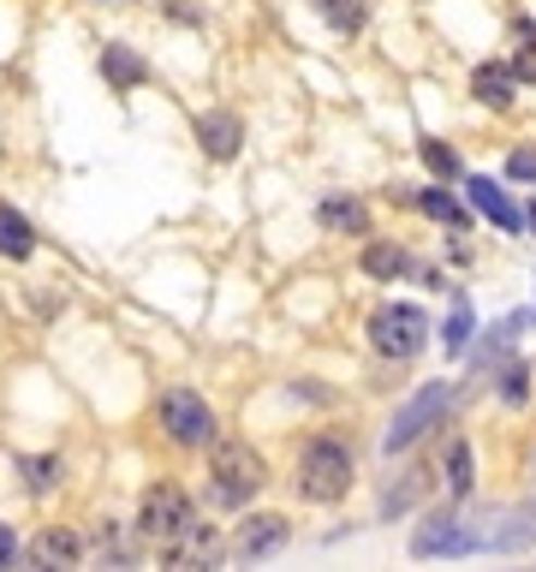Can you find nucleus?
Wrapping results in <instances>:
<instances>
[{"label": "nucleus", "instance_id": "9", "mask_svg": "<svg viewBox=\"0 0 536 572\" xmlns=\"http://www.w3.org/2000/svg\"><path fill=\"white\" fill-rule=\"evenodd\" d=\"M465 197H471V209L477 215H489L501 233H525V209H519L513 197H507L495 180H465Z\"/></svg>", "mask_w": 536, "mask_h": 572}, {"label": "nucleus", "instance_id": "4", "mask_svg": "<svg viewBox=\"0 0 536 572\" xmlns=\"http://www.w3.org/2000/svg\"><path fill=\"white\" fill-rule=\"evenodd\" d=\"M424 340H429V316L417 304H381V311H369V346L381 358L405 364L424 352Z\"/></svg>", "mask_w": 536, "mask_h": 572}, {"label": "nucleus", "instance_id": "23", "mask_svg": "<svg viewBox=\"0 0 536 572\" xmlns=\"http://www.w3.org/2000/svg\"><path fill=\"white\" fill-rule=\"evenodd\" d=\"M507 173L525 180V185H536V149H513V156H507Z\"/></svg>", "mask_w": 536, "mask_h": 572}, {"label": "nucleus", "instance_id": "15", "mask_svg": "<svg viewBox=\"0 0 536 572\" xmlns=\"http://www.w3.org/2000/svg\"><path fill=\"white\" fill-rule=\"evenodd\" d=\"M36 561L42 567H78L84 561V543L72 537V531H42V537H36Z\"/></svg>", "mask_w": 536, "mask_h": 572}, {"label": "nucleus", "instance_id": "25", "mask_svg": "<svg viewBox=\"0 0 536 572\" xmlns=\"http://www.w3.org/2000/svg\"><path fill=\"white\" fill-rule=\"evenodd\" d=\"M525 227H531V233H536V197H531V209H525Z\"/></svg>", "mask_w": 536, "mask_h": 572}, {"label": "nucleus", "instance_id": "24", "mask_svg": "<svg viewBox=\"0 0 536 572\" xmlns=\"http://www.w3.org/2000/svg\"><path fill=\"white\" fill-rule=\"evenodd\" d=\"M12 555H19V537H12L7 525H0V567H12Z\"/></svg>", "mask_w": 536, "mask_h": 572}, {"label": "nucleus", "instance_id": "2", "mask_svg": "<svg viewBox=\"0 0 536 572\" xmlns=\"http://www.w3.org/2000/svg\"><path fill=\"white\" fill-rule=\"evenodd\" d=\"M477 549H489V525L465 519L459 507H436V513H424V525L412 531L417 561H436V555H477Z\"/></svg>", "mask_w": 536, "mask_h": 572}, {"label": "nucleus", "instance_id": "8", "mask_svg": "<svg viewBox=\"0 0 536 572\" xmlns=\"http://www.w3.org/2000/svg\"><path fill=\"white\" fill-rule=\"evenodd\" d=\"M280 543H287V519L280 513H251L245 525L233 531V555L239 561H263V555H275Z\"/></svg>", "mask_w": 536, "mask_h": 572}, {"label": "nucleus", "instance_id": "22", "mask_svg": "<svg viewBox=\"0 0 536 572\" xmlns=\"http://www.w3.org/2000/svg\"><path fill=\"white\" fill-rule=\"evenodd\" d=\"M501 376H507V381H501L507 405H525V393H531V370H525V364H507Z\"/></svg>", "mask_w": 536, "mask_h": 572}, {"label": "nucleus", "instance_id": "13", "mask_svg": "<svg viewBox=\"0 0 536 572\" xmlns=\"http://www.w3.org/2000/svg\"><path fill=\"white\" fill-rule=\"evenodd\" d=\"M364 275H376V281H405V275H412V251L405 245H364Z\"/></svg>", "mask_w": 536, "mask_h": 572}, {"label": "nucleus", "instance_id": "6", "mask_svg": "<svg viewBox=\"0 0 536 572\" xmlns=\"http://www.w3.org/2000/svg\"><path fill=\"white\" fill-rule=\"evenodd\" d=\"M447 400H453V393H447L441 381H429V388H417L412 400H405L400 412H393V424H388V436H381V448H388V453H405V448H412V441H424V436H429V424H441Z\"/></svg>", "mask_w": 536, "mask_h": 572}, {"label": "nucleus", "instance_id": "16", "mask_svg": "<svg viewBox=\"0 0 536 572\" xmlns=\"http://www.w3.org/2000/svg\"><path fill=\"white\" fill-rule=\"evenodd\" d=\"M101 72H108L120 90H137V84H144V60H137L125 42H108V54H101Z\"/></svg>", "mask_w": 536, "mask_h": 572}, {"label": "nucleus", "instance_id": "5", "mask_svg": "<svg viewBox=\"0 0 536 572\" xmlns=\"http://www.w3.org/2000/svg\"><path fill=\"white\" fill-rule=\"evenodd\" d=\"M137 531H144L149 543H161V549H173V543H185L191 531H197V513H191V501L173 483H161V489H149L144 507H137Z\"/></svg>", "mask_w": 536, "mask_h": 572}, {"label": "nucleus", "instance_id": "3", "mask_svg": "<svg viewBox=\"0 0 536 572\" xmlns=\"http://www.w3.org/2000/svg\"><path fill=\"white\" fill-rule=\"evenodd\" d=\"M352 489V453L340 448V441H310V448L299 453V495L304 501H346Z\"/></svg>", "mask_w": 536, "mask_h": 572}, {"label": "nucleus", "instance_id": "17", "mask_svg": "<svg viewBox=\"0 0 536 572\" xmlns=\"http://www.w3.org/2000/svg\"><path fill=\"white\" fill-rule=\"evenodd\" d=\"M471 477H477L471 472V448L465 441H453V448H447V489H453V501H465L471 495Z\"/></svg>", "mask_w": 536, "mask_h": 572}, {"label": "nucleus", "instance_id": "19", "mask_svg": "<svg viewBox=\"0 0 536 572\" xmlns=\"http://www.w3.org/2000/svg\"><path fill=\"white\" fill-rule=\"evenodd\" d=\"M316 12H322L334 31H364V0H316Z\"/></svg>", "mask_w": 536, "mask_h": 572}, {"label": "nucleus", "instance_id": "20", "mask_svg": "<svg viewBox=\"0 0 536 572\" xmlns=\"http://www.w3.org/2000/svg\"><path fill=\"white\" fill-rule=\"evenodd\" d=\"M417 156H424V168L436 173V180H459V156L447 144H436V137H424V144H417Z\"/></svg>", "mask_w": 536, "mask_h": 572}, {"label": "nucleus", "instance_id": "11", "mask_svg": "<svg viewBox=\"0 0 536 572\" xmlns=\"http://www.w3.org/2000/svg\"><path fill=\"white\" fill-rule=\"evenodd\" d=\"M513 72H507V66H477V72H471V96H477L483 101V108H495V113H501V108H513Z\"/></svg>", "mask_w": 536, "mask_h": 572}, {"label": "nucleus", "instance_id": "1", "mask_svg": "<svg viewBox=\"0 0 536 572\" xmlns=\"http://www.w3.org/2000/svg\"><path fill=\"white\" fill-rule=\"evenodd\" d=\"M268 483V465L257 448H245V441H215L209 453V495L215 507H251V495H257Z\"/></svg>", "mask_w": 536, "mask_h": 572}, {"label": "nucleus", "instance_id": "18", "mask_svg": "<svg viewBox=\"0 0 536 572\" xmlns=\"http://www.w3.org/2000/svg\"><path fill=\"white\" fill-rule=\"evenodd\" d=\"M417 209H424V215H429V221H447V227H453V233H459V227H465V209H459V203H453V197H447V191H441V185H429V191H424V197H417Z\"/></svg>", "mask_w": 536, "mask_h": 572}, {"label": "nucleus", "instance_id": "7", "mask_svg": "<svg viewBox=\"0 0 536 572\" xmlns=\"http://www.w3.org/2000/svg\"><path fill=\"white\" fill-rule=\"evenodd\" d=\"M161 424H168V436L179 448H209L215 441V412H209V400L191 393V388L161 393Z\"/></svg>", "mask_w": 536, "mask_h": 572}, {"label": "nucleus", "instance_id": "21", "mask_svg": "<svg viewBox=\"0 0 536 572\" xmlns=\"http://www.w3.org/2000/svg\"><path fill=\"white\" fill-rule=\"evenodd\" d=\"M447 352H465V340H471V304L465 299H453V316H447Z\"/></svg>", "mask_w": 536, "mask_h": 572}, {"label": "nucleus", "instance_id": "12", "mask_svg": "<svg viewBox=\"0 0 536 572\" xmlns=\"http://www.w3.org/2000/svg\"><path fill=\"white\" fill-rule=\"evenodd\" d=\"M316 221H322L328 233H369V209L357 197H328L322 209H316Z\"/></svg>", "mask_w": 536, "mask_h": 572}, {"label": "nucleus", "instance_id": "14", "mask_svg": "<svg viewBox=\"0 0 536 572\" xmlns=\"http://www.w3.org/2000/svg\"><path fill=\"white\" fill-rule=\"evenodd\" d=\"M36 251V233H31V221H24L19 209H7L0 203V257H12V263H24Z\"/></svg>", "mask_w": 536, "mask_h": 572}, {"label": "nucleus", "instance_id": "10", "mask_svg": "<svg viewBox=\"0 0 536 572\" xmlns=\"http://www.w3.org/2000/svg\"><path fill=\"white\" fill-rule=\"evenodd\" d=\"M197 144L209 149L215 161H233L239 156V120L233 113H203L197 120Z\"/></svg>", "mask_w": 536, "mask_h": 572}]
</instances>
